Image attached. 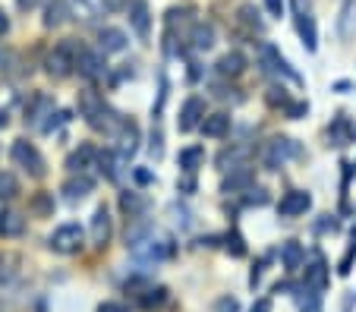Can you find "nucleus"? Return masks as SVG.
<instances>
[{"label": "nucleus", "instance_id": "nucleus-8", "mask_svg": "<svg viewBox=\"0 0 356 312\" xmlns=\"http://www.w3.org/2000/svg\"><path fill=\"white\" fill-rule=\"evenodd\" d=\"M129 26L136 28L142 41H148V32H152V13H148V3L145 0H133L129 3Z\"/></svg>", "mask_w": 356, "mask_h": 312}, {"label": "nucleus", "instance_id": "nucleus-20", "mask_svg": "<svg viewBox=\"0 0 356 312\" xmlns=\"http://www.w3.org/2000/svg\"><path fill=\"white\" fill-rule=\"evenodd\" d=\"M281 262L287 272H296V268H302V262H306V252H302V246L296 243V240H287V243L281 246Z\"/></svg>", "mask_w": 356, "mask_h": 312}, {"label": "nucleus", "instance_id": "nucleus-49", "mask_svg": "<svg viewBox=\"0 0 356 312\" xmlns=\"http://www.w3.org/2000/svg\"><path fill=\"white\" fill-rule=\"evenodd\" d=\"M98 312H127V306H120V303H101Z\"/></svg>", "mask_w": 356, "mask_h": 312}, {"label": "nucleus", "instance_id": "nucleus-40", "mask_svg": "<svg viewBox=\"0 0 356 312\" xmlns=\"http://www.w3.org/2000/svg\"><path fill=\"white\" fill-rule=\"evenodd\" d=\"M268 104H275V108H277V104H281V108H287L290 98L284 95V88H268Z\"/></svg>", "mask_w": 356, "mask_h": 312}, {"label": "nucleus", "instance_id": "nucleus-34", "mask_svg": "<svg viewBox=\"0 0 356 312\" xmlns=\"http://www.w3.org/2000/svg\"><path fill=\"white\" fill-rule=\"evenodd\" d=\"M19 192V183H16V176L7 174V170H0V199H13Z\"/></svg>", "mask_w": 356, "mask_h": 312}, {"label": "nucleus", "instance_id": "nucleus-9", "mask_svg": "<svg viewBox=\"0 0 356 312\" xmlns=\"http://www.w3.org/2000/svg\"><path fill=\"white\" fill-rule=\"evenodd\" d=\"M104 110H108V104L98 92H79V117H86V123H95Z\"/></svg>", "mask_w": 356, "mask_h": 312}, {"label": "nucleus", "instance_id": "nucleus-36", "mask_svg": "<svg viewBox=\"0 0 356 312\" xmlns=\"http://www.w3.org/2000/svg\"><path fill=\"white\" fill-rule=\"evenodd\" d=\"M224 249H227L230 256H246V246H243V237H240L236 231L224 237Z\"/></svg>", "mask_w": 356, "mask_h": 312}, {"label": "nucleus", "instance_id": "nucleus-5", "mask_svg": "<svg viewBox=\"0 0 356 312\" xmlns=\"http://www.w3.org/2000/svg\"><path fill=\"white\" fill-rule=\"evenodd\" d=\"M312 205V196L306 190H293L287 192V196L281 199V205H277V215L281 217H296V215H306Z\"/></svg>", "mask_w": 356, "mask_h": 312}, {"label": "nucleus", "instance_id": "nucleus-24", "mask_svg": "<svg viewBox=\"0 0 356 312\" xmlns=\"http://www.w3.org/2000/svg\"><path fill=\"white\" fill-rule=\"evenodd\" d=\"M120 208L123 211H127V215L129 217H139V215H145V208H148V199L145 196H142V192H120Z\"/></svg>", "mask_w": 356, "mask_h": 312}, {"label": "nucleus", "instance_id": "nucleus-39", "mask_svg": "<svg viewBox=\"0 0 356 312\" xmlns=\"http://www.w3.org/2000/svg\"><path fill=\"white\" fill-rule=\"evenodd\" d=\"M249 196H246V205H268V192L265 190H252V186H249Z\"/></svg>", "mask_w": 356, "mask_h": 312}, {"label": "nucleus", "instance_id": "nucleus-6", "mask_svg": "<svg viewBox=\"0 0 356 312\" xmlns=\"http://www.w3.org/2000/svg\"><path fill=\"white\" fill-rule=\"evenodd\" d=\"M202 120H205V104H202V98H189V101L183 104L180 117H177V126H180V133H189V129L202 126Z\"/></svg>", "mask_w": 356, "mask_h": 312}, {"label": "nucleus", "instance_id": "nucleus-38", "mask_svg": "<svg viewBox=\"0 0 356 312\" xmlns=\"http://www.w3.org/2000/svg\"><path fill=\"white\" fill-rule=\"evenodd\" d=\"M170 211H174V221L183 227V231H186V227L193 224V217H189V208H183V205H174Z\"/></svg>", "mask_w": 356, "mask_h": 312}, {"label": "nucleus", "instance_id": "nucleus-7", "mask_svg": "<svg viewBox=\"0 0 356 312\" xmlns=\"http://www.w3.org/2000/svg\"><path fill=\"white\" fill-rule=\"evenodd\" d=\"M76 69H79L86 79H101V76L108 73V67H104V60H101V54H95V51H79V57H76Z\"/></svg>", "mask_w": 356, "mask_h": 312}, {"label": "nucleus", "instance_id": "nucleus-1", "mask_svg": "<svg viewBox=\"0 0 356 312\" xmlns=\"http://www.w3.org/2000/svg\"><path fill=\"white\" fill-rule=\"evenodd\" d=\"M300 155H302V149H300V142H296V139L277 136V139H271L268 149L262 151V161H265V167L277 170V167H284L287 161H293V158H300Z\"/></svg>", "mask_w": 356, "mask_h": 312}, {"label": "nucleus", "instance_id": "nucleus-23", "mask_svg": "<svg viewBox=\"0 0 356 312\" xmlns=\"http://www.w3.org/2000/svg\"><path fill=\"white\" fill-rule=\"evenodd\" d=\"M26 231V217L19 211H0V233L3 237H19Z\"/></svg>", "mask_w": 356, "mask_h": 312}, {"label": "nucleus", "instance_id": "nucleus-19", "mask_svg": "<svg viewBox=\"0 0 356 312\" xmlns=\"http://www.w3.org/2000/svg\"><path fill=\"white\" fill-rule=\"evenodd\" d=\"M215 69H218L221 76H230V79H236V76L246 69V57H243L240 51H230V54H224L221 60L215 63Z\"/></svg>", "mask_w": 356, "mask_h": 312}, {"label": "nucleus", "instance_id": "nucleus-28", "mask_svg": "<svg viewBox=\"0 0 356 312\" xmlns=\"http://www.w3.org/2000/svg\"><path fill=\"white\" fill-rule=\"evenodd\" d=\"M98 167H101V174L108 176V180H120V158L114 155V151H101L98 155Z\"/></svg>", "mask_w": 356, "mask_h": 312}, {"label": "nucleus", "instance_id": "nucleus-37", "mask_svg": "<svg viewBox=\"0 0 356 312\" xmlns=\"http://www.w3.org/2000/svg\"><path fill=\"white\" fill-rule=\"evenodd\" d=\"M353 258H356V231H353V243H350V249L343 252L341 265H337V272H341V274H350V265H353Z\"/></svg>", "mask_w": 356, "mask_h": 312}, {"label": "nucleus", "instance_id": "nucleus-11", "mask_svg": "<svg viewBox=\"0 0 356 312\" xmlns=\"http://www.w3.org/2000/svg\"><path fill=\"white\" fill-rule=\"evenodd\" d=\"M92 190H95V183L88 180L86 174H79V176H70L60 192H63V199H67V202H82V199H86Z\"/></svg>", "mask_w": 356, "mask_h": 312}, {"label": "nucleus", "instance_id": "nucleus-55", "mask_svg": "<svg viewBox=\"0 0 356 312\" xmlns=\"http://www.w3.org/2000/svg\"><path fill=\"white\" fill-rule=\"evenodd\" d=\"M334 88H337V92H350V88H353V82H347V79H343V82H334Z\"/></svg>", "mask_w": 356, "mask_h": 312}, {"label": "nucleus", "instance_id": "nucleus-42", "mask_svg": "<svg viewBox=\"0 0 356 312\" xmlns=\"http://www.w3.org/2000/svg\"><path fill=\"white\" fill-rule=\"evenodd\" d=\"M148 151H152L155 158H161V155H164V136L158 133V129L152 133V145H148Z\"/></svg>", "mask_w": 356, "mask_h": 312}, {"label": "nucleus", "instance_id": "nucleus-53", "mask_svg": "<svg viewBox=\"0 0 356 312\" xmlns=\"http://www.w3.org/2000/svg\"><path fill=\"white\" fill-rule=\"evenodd\" d=\"M104 7L108 10H123L127 7V0H104Z\"/></svg>", "mask_w": 356, "mask_h": 312}, {"label": "nucleus", "instance_id": "nucleus-29", "mask_svg": "<svg viewBox=\"0 0 356 312\" xmlns=\"http://www.w3.org/2000/svg\"><path fill=\"white\" fill-rule=\"evenodd\" d=\"M92 158H95V149H92V145H79V149H76L73 155L67 158V167L73 170V174H79V170L88 167V161H92Z\"/></svg>", "mask_w": 356, "mask_h": 312}, {"label": "nucleus", "instance_id": "nucleus-13", "mask_svg": "<svg viewBox=\"0 0 356 312\" xmlns=\"http://www.w3.org/2000/svg\"><path fill=\"white\" fill-rule=\"evenodd\" d=\"M189 44H193L195 51L215 48V26H211V22H193V28H189Z\"/></svg>", "mask_w": 356, "mask_h": 312}, {"label": "nucleus", "instance_id": "nucleus-41", "mask_svg": "<svg viewBox=\"0 0 356 312\" xmlns=\"http://www.w3.org/2000/svg\"><path fill=\"white\" fill-rule=\"evenodd\" d=\"M164 287H155V290H148V297H142V306H158V303H164Z\"/></svg>", "mask_w": 356, "mask_h": 312}, {"label": "nucleus", "instance_id": "nucleus-50", "mask_svg": "<svg viewBox=\"0 0 356 312\" xmlns=\"http://www.w3.org/2000/svg\"><path fill=\"white\" fill-rule=\"evenodd\" d=\"M133 176H136V180H139V183H152V180H155V176H152V174H148V170H133Z\"/></svg>", "mask_w": 356, "mask_h": 312}, {"label": "nucleus", "instance_id": "nucleus-27", "mask_svg": "<svg viewBox=\"0 0 356 312\" xmlns=\"http://www.w3.org/2000/svg\"><path fill=\"white\" fill-rule=\"evenodd\" d=\"M325 281H328V268H325L322 258H316L312 268H306V287L318 293V290H325Z\"/></svg>", "mask_w": 356, "mask_h": 312}, {"label": "nucleus", "instance_id": "nucleus-31", "mask_svg": "<svg viewBox=\"0 0 356 312\" xmlns=\"http://www.w3.org/2000/svg\"><path fill=\"white\" fill-rule=\"evenodd\" d=\"M51 110H54V101H51V98H38V101H35V108L29 110L26 120L32 123V126H41V123H44V117L51 114Z\"/></svg>", "mask_w": 356, "mask_h": 312}, {"label": "nucleus", "instance_id": "nucleus-43", "mask_svg": "<svg viewBox=\"0 0 356 312\" xmlns=\"http://www.w3.org/2000/svg\"><path fill=\"white\" fill-rule=\"evenodd\" d=\"M215 312H240V303H236L234 297H224V299H218Z\"/></svg>", "mask_w": 356, "mask_h": 312}, {"label": "nucleus", "instance_id": "nucleus-21", "mask_svg": "<svg viewBox=\"0 0 356 312\" xmlns=\"http://www.w3.org/2000/svg\"><path fill=\"white\" fill-rule=\"evenodd\" d=\"M202 133L211 139H224L230 133V117L227 114H211L202 120Z\"/></svg>", "mask_w": 356, "mask_h": 312}, {"label": "nucleus", "instance_id": "nucleus-30", "mask_svg": "<svg viewBox=\"0 0 356 312\" xmlns=\"http://www.w3.org/2000/svg\"><path fill=\"white\" fill-rule=\"evenodd\" d=\"M177 161H180V167L186 170V174H195V167L205 161V151H202V149H183Z\"/></svg>", "mask_w": 356, "mask_h": 312}, {"label": "nucleus", "instance_id": "nucleus-32", "mask_svg": "<svg viewBox=\"0 0 356 312\" xmlns=\"http://www.w3.org/2000/svg\"><path fill=\"white\" fill-rule=\"evenodd\" d=\"M249 155V149H224L221 155H218V164H221L224 170H230V167H240V161Z\"/></svg>", "mask_w": 356, "mask_h": 312}, {"label": "nucleus", "instance_id": "nucleus-12", "mask_svg": "<svg viewBox=\"0 0 356 312\" xmlns=\"http://www.w3.org/2000/svg\"><path fill=\"white\" fill-rule=\"evenodd\" d=\"M117 142H120V158H129L136 149H139V126L133 120H123V126L117 129Z\"/></svg>", "mask_w": 356, "mask_h": 312}, {"label": "nucleus", "instance_id": "nucleus-56", "mask_svg": "<svg viewBox=\"0 0 356 312\" xmlns=\"http://www.w3.org/2000/svg\"><path fill=\"white\" fill-rule=\"evenodd\" d=\"M0 126H7V114L3 110H0Z\"/></svg>", "mask_w": 356, "mask_h": 312}, {"label": "nucleus", "instance_id": "nucleus-25", "mask_svg": "<svg viewBox=\"0 0 356 312\" xmlns=\"http://www.w3.org/2000/svg\"><path fill=\"white\" fill-rule=\"evenodd\" d=\"M67 19H70V0H51L47 16H44V26L47 28H60Z\"/></svg>", "mask_w": 356, "mask_h": 312}, {"label": "nucleus", "instance_id": "nucleus-35", "mask_svg": "<svg viewBox=\"0 0 356 312\" xmlns=\"http://www.w3.org/2000/svg\"><path fill=\"white\" fill-rule=\"evenodd\" d=\"M67 120H70L67 110H51V114H47V120L41 123V133H54V129L60 126V123H67Z\"/></svg>", "mask_w": 356, "mask_h": 312}, {"label": "nucleus", "instance_id": "nucleus-33", "mask_svg": "<svg viewBox=\"0 0 356 312\" xmlns=\"http://www.w3.org/2000/svg\"><path fill=\"white\" fill-rule=\"evenodd\" d=\"M240 22H243V26H249V28H252V32H262V28H265V22L259 19V10L252 7V3H246V7H240Z\"/></svg>", "mask_w": 356, "mask_h": 312}, {"label": "nucleus", "instance_id": "nucleus-51", "mask_svg": "<svg viewBox=\"0 0 356 312\" xmlns=\"http://www.w3.org/2000/svg\"><path fill=\"white\" fill-rule=\"evenodd\" d=\"M7 32H10V19H7V13L0 10V38H3Z\"/></svg>", "mask_w": 356, "mask_h": 312}, {"label": "nucleus", "instance_id": "nucleus-4", "mask_svg": "<svg viewBox=\"0 0 356 312\" xmlns=\"http://www.w3.org/2000/svg\"><path fill=\"white\" fill-rule=\"evenodd\" d=\"M44 67H47V73L54 76V79H67V76L73 73V67H76V54L67 48V44H57V48L47 54Z\"/></svg>", "mask_w": 356, "mask_h": 312}, {"label": "nucleus", "instance_id": "nucleus-2", "mask_svg": "<svg viewBox=\"0 0 356 312\" xmlns=\"http://www.w3.org/2000/svg\"><path fill=\"white\" fill-rule=\"evenodd\" d=\"M82 227L79 224H63L57 227L54 233H51V240H47V246L54 252H63V256H70V252H79L82 249Z\"/></svg>", "mask_w": 356, "mask_h": 312}, {"label": "nucleus", "instance_id": "nucleus-10", "mask_svg": "<svg viewBox=\"0 0 356 312\" xmlns=\"http://www.w3.org/2000/svg\"><path fill=\"white\" fill-rule=\"evenodd\" d=\"M111 240V215L104 205H98L92 215V243L95 246H104Z\"/></svg>", "mask_w": 356, "mask_h": 312}, {"label": "nucleus", "instance_id": "nucleus-52", "mask_svg": "<svg viewBox=\"0 0 356 312\" xmlns=\"http://www.w3.org/2000/svg\"><path fill=\"white\" fill-rule=\"evenodd\" d=\"M38 3H41V0H16V7H19V10H35Z\"/></svg>", "mask_w": 356, "mask_h": 312}, {"label": "nucleus", "instance_id": "nucleus-45", "mask_svg": "<svg viewBox=\"0 0 356 312\" xmlns=\"http://www.w3.org/2000/svg\"><path fill=\"white\" fill-rule=\"evenodd\" d=\"M51 208H54V202L47 196H38L35 199V211H41V215H51Z\"/></svg>", "mask_w": 356, "mask_h": 312}, {"label": "nucleus", "instance_id": "nucleus-44", "mask_svg": "<svg viewBox=\"0 0 356 312\" xmlns=\"http://www.w3.org/2000/svg\"><path fill=\"white\" fill-rule=\"evenodd\" d=\"M287 114H290V120H300L302 114H309V104H306V101H300V104H287Z\"/></svg>", "mask_w": 356, "mask_h": 312}, {"label": "nucleus", "instance_id": "nucleus-26", "mask_svg": "<svg viewBox=\"0 0 356 312\" xmlns=\"http://www.w3.org/2000/svg\"><path fill=\"white\" fill-rule=\"evenodd\" d=\"M350 139H353V133H350V123H347V117H334V123L328 126V142L331 145H347Z\"/></svg>", "mask_w": 356, "mask_h": 312}, {"label": "nucleus", "instance_id": "nucleus-47", "mask_svg": "<svg viewBox=\"0 0 356 312\" xmlns=\"http://www.w3.org/2000/svg\"><path fill=\"white\" fill-rule=\"evenodd\" d=\"M302 312H322V306H318V293H312V297L306 299V306H302Z\"/></svg>", "mask_w": 356, "mask_h": 312}, {"label": "nucleus", "instance_id": "nucleus-22", "mask_svg": "<svg viewBox=\"0 0 356 312\" xmlns=\"http://www.w3.org/2000/svg\"><path fill=\"white\" fill-rule=\"evenodd\" d=\"M108 13V7H104V0H76V19L82 22H95L98 16Z\"/></svg>", "mask_w": 356, "mask_h": 312}, {"label": "nucleus", "instance_id": "nucleus-17", "mask_svg": "<svg viewBox=\"0 0 356 312\" xmlns=\"http://www.w3.org/2000/svg\"><path fill=\"white\" fill-rule=\"evenodd\" d=\"M337 35L343 41L356 38V0H347L341 7V16H337Z\"/></svg>", "mask_w": 356, "mask_h": 312}, {"label": "nucleus", "instance_id": "nucleus-54", "mask_svg": "<svg viewBox=\"0 0 356 312\" xmlns=\"http://www.w3.org/2000/svg\"><path fill=\"white\" fill-rule=\"evenodd\" d=\"M252 312H271V303L268 299H259V303L252 306Z\"/></svg>", "mask_w": 356, "mask_h": 312}, {"label": "nucleus", "instance_id": "nucleus-46", "mask_svg": "<svg viewBox=\"0 0 356 312\" xmlns=\"http://www.w3.org/2000/svg\"><path fill=\"white\" fill-rule=\"evenodd\" d=\"M265 7H268V13L277 16V19L284 16V0H265Z\"/></svg>", "mask_w": 356, "mask_h": 312}, {"label": "nucleus", "instance_id": "nucleus-48", "mask_svg": "<svg viewBox=\"0 0 356 312\" xmlns=\"http://www.w3.org/2000/svg\"><path fill=\"white\" fill-rule=\"evenodd\" d=\"M10 63H13V54H10V51H0V73H7Z\"/></svg>", "mask_w": 356, "mask_h": 312}, {"label": "nucleus", "instance_id": "nucleus-14", "mask_svg": "<svg viewBox=\"0 0 356 312\" xmlns=\"http://www.w3.org/2000/svg\"><path fill=\"white\" fill-rule=\"evenodd\" d=\"M296 32H300V38H302V48L309 51H316L318 48V28H316V19H312L309 13H300L296 16Z\"/></svg>", "mask_w": 356, "mask_h": 312}, {"label": "nucleus", "instance_id": "nucleus-16", "mask_svg": "<svg viewBox=\"0 0 356 312\" xmlns=\"http://www.w3.org/2000/svg\"><path fill=\"white\" fill-rule=\"evenodd\" d=\"M252 186V170L246 167V164H240V167H230V174L224 176V192H240V190H249Z\"/></svg>", "mask_w": 356, "mask_h": 312}, {"label": "nucleus", "instance_id": "nucleus-18", "mask_svg": "<svg viewBox=\"0 0 356 312\" xmlns=\"http://www.w3.org/2000/svg\"><path fill=\"white\" fill-rule=\"evenodd\" d=\"M262 60L268 63V69H275V73H284L287 79L302 82V79H300V73H293V69H290V63L284 60V57L277 54V48H271V44H262Z\"/></svg>", "mask_w": 356, "mask_h": 312}, {"label": "nucleus", "instance_id": "nucleus-15", "mask_svg": "<svg viewBox=\"0 0 356 312\" xmlns=\"http://www.w3.org/2000/svg\"><path fill=\"white\" fill-rule=\"evenodd\" d=\"M127 32H120V28H101L98 35V48L104 51V54H120L123 48H127Z\"/></svg>", "mask_w": 356, "mask_h": 312}, {"label": "nucleus", "instance_id": "nucleus-3", "mask_svg": "<svg viewBox=\"0 0 356 312\" xmlns=\"http://www.w3.org/2000/svg\"><path fill=\"white\" fill-rule=\"evenodd\" d=\"M13 161L19 164L26 174L32 176H44V158H41V151L35 149L32 142H26V139H19V142H13Z\"/></svg>", "mask_w": 356, "mask_h": 312}]
</instances>
